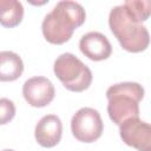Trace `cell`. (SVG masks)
I'll return each instance as SVG.
<instances>
[{
  "mask_svg": "<svg viewBox=\"0 0 151 151\" xmlns=\"http://www.w3.org/2000/svg\"><path fill=\"white\" fill-rule=\"evenodd\" d=\"M85 18L86 13L80 4L71 0L59 1L44 18L42 34L48 42L61 45L71 39L73 31L84 24Z\"/></svg>",
  "mask_w": 151,
  "mask_h": 151,
  "instance_id": "cell-1",
  "label": "cell"
},
{
  "mask_svg": "<svg viewBox=\"0 0 151 151\" xmlns=\"http://www.w3.org/2000/svg\"><path fill=\"white\" fill-rule=\"evenodd\" d=\"M144 97V88L138 83L124 81L110 86L106 91L107 113L110 119L120 125L129 118L139 117V101Z\"/></svg>",
  "mask_w": 151,
  "mask_h": 151,
  "instance_id": "cell-2",
  "label": "cell"
},
{
  "mask_svg": "<svg viewBox=\"0 0 151 151\" xmlns=\"http://www.w3.org/2000/svg\"><path fill=\"white\" fill-rule=\"evenodd\" d=\"M109 25L112 33L125 51L138 53L147 48L150 37L146 27L131 19L126 14L123 5L116 6L111 9Z\"/></svg>",
  "mask_w": 151,
  "mask_h": 151,
  "instance_id": "cell-3",
  "label": "cell"
},
{
  "mask_svg": "<svg viewBox=\"0 0 151 151\" xmlns=\"http://www.w3.org/2000/svg\"><path fill=\"white\" fill-rule=\"evenodd\" d=\"M54 74L63 85L72 92H83L92 83V72L72 53L60 54L53 66Z\"/></svg>",
  "mask_w": 151,
  "mask_h": 151,
  "instance_id": "cell-4",
  "label": "cell"
},
{
  "mask_svg": "<svg viewBox=\"0 0 151 151\" xmlns=\"http://www.w3.org/2000/svg\"><path fill=\"white\" fill-rule=\"evenodd\" d=\"M104 125L99 112L91 107H81L71 120L72 134L83 143H92L97 140L103 132Z\"/></svg>",
  "mask_w": 151,
  "mask_h": 151,
  "instance_id": "cell-5",
  "label": "cell"
},
{
  "mask_svg": "<svg viewBox=\"0 0 151 151\" xmlns=\"http://www.w3.org/2000/svg\"><path fill=\"white\" fill-rule=\"evenodd\" d=\"M123 142L138 151H151V127L139 117L129 118L119 125Z\"/></svg>",
  "mask_w": 151,
  "mask_h": 151,
  "instance_id": "cell-6",
  "label": "cell"
},
{
  "mask_svg": "<svg viewBox=\"0 0 151 151\" xmlns=\"http://www.w3.org/2000/svg\"><path fill=\"white\" fill-rule=\"evenodd\" d=\"M25 100L34 107H44L54 98V86L45 77H33L25 81L22 86Z\"/></svg>",
  "mask_w": 151,
  "mask_h": 151,
  "instance_id": "cell-7",
  "label": "cell"
},
{
  "mask_svg": "<svg viewBox=\"0 0 151 151\" xmlns=\"http://www.w3.org/2000/svg\"><path fill=\"white\" fill-rule=\"evenodd\" d=\"M81 53L91 60L99 61L107 59L112 53V46L109 39L99 32H88L79 41Z\"/></svg>",
  "mask_w": 151,
  "mask_h": 151,
  "instance_id": "cell-8",
  "label": "cell"
},
{
  "mask_svg": "<svg viewBox=\"0 0 151 151\" xmlns=\"http://www.w3.org/2000/svg\"><path fill=\"white\" fill-rule=\"evenodd\" d=\"M35 139L38 144L44 147H53L55 146L63 134V124L58 116L55 114H46L44 116L35 126Z\"/></svg>",
  "mask_w": 151,
  "mask_h": 151,
  "instance_id": "cell-9",
  "label": "cell"
},
{
  "mask_svg": "<svg viewBox=\"0 0 151 151\" xmlns=\"http://www.w3.org/2000/svg\"><path fill=\"white\" fill-rule=\"evenodd\" d=\"M24 71L21 58L11 51L0 52V81L17 80Z\"/></svg>",
  "mask_w": 151,
  "mask_h": 151,
  "instance_id": "cell-10",
  "label": "cell"
},
{
  "mask_svg": "<svg viewBox=\"0 0 151 151\" xmlns=\"http://www.w3.org/2000/svg\"><path fill=\"white\" fill-rule=\"evenodd\" d=\"M24 17V7L17 0H0V24L12 28L18 26Z\"/></svg>",
  "mask_w": 151,
  "mask_h": 151,
  "instance_id": "cell-11",
  "label": "cell"
},
{
  "mask_svg": "<svg viewBox=\"0 0 151 151\" xmlns=\"http://www.w3.org/2000/svg\"><path fill=\"white\" fill-rule=\"evenodd\" d=\"M126 14L137 22L145 21L150 17L151 2L149 0H127L123 4Z\"/></svg>",
  "mask_w": 151,
  "mask_h": 151,
  "instance_id": "cell-12",
  "label": "cell"
},
{
  "mask_svg": "<svg viewBox=\"0 0 151 151\" xmlns=\"http://www.w3.org/2000/svg\"><path fill=\"white\" fill-rule=\"evenodd\" d=\"M15 116V105L7 98H0V125L9 123Z\"/></svg>",
  "mask_w": 151,
  "mask_h": 151,
  "instance_id": "cell-13",
  "label": "cell"
},
{
  "mask_svg": "<svg viewBox=\"0 0 151 151\" xmlns=\"http://www.w3.org/2000/svg\"><path fill=\"white\" fill-rule=\"evenodd\" d=\"M2 151H14V150H11V149H6V150H2Z\"/></svg>",
  "mask_w": 151,
  "mask_h": 151,
  "instance_id": "cell-14",
  "label": "cell"
}]
</instances>
